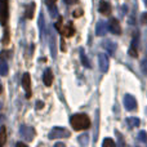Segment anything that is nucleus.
<instances>
[{
    "mask_svg": "<svg viewBox=\"0 0 147 147\" xmlns=\"http://www.w3.org/2000/svg\"><path fill=\"white\" fill-rule=\"evenodd\" d=\"M70 124L74 130H84L90 128V119L86 114H74L70 117Z\"/></svg>",
    "mask_w": 147,
    "mask_h": 147,
    "instance_id": "1",
    "label": "nucleus"
},
{
    "mask_svg": "<svg viewBox=\"0 0 147 147\" xmlns=\"http://www.w3.org/2000/svg\"><path fill=\"white\" fill-rule=\"evenodd\" d=\"M9 20V0H0V25L7 26Z\"/></svg>",
    "mask_w": 147,
    "mask_h": 147,
    "instance_id": "2",
    "label": "nucleus"
},
{
    "mask_svg": "<svg viewBox=\"0 0 147 147\" xmlns=\"http://www.w3.org/2000/svg\"><path fill=\"white\" fill-rule=\"evenodd\" d=\"M54 26H56V28L59 31V32L63 34V35L67 36V38H71L74 34H75V28H74L72 22H67L65 26H62V18L61 17H59L58 22H57Z\"/></svg>",
    "mask_w": 147,
    "mask_h": 147,
    "instance_id": "3",
    "label": "nucleus"
},
{
    "mask_svg": "<svg viewBox=\"0 0 147 147\" xmlns=\"http://www.w3.org/2000/svg\"><path fill=\"white\" fill-rule=\"evenodd\" d=\"M70 137V132L65 128H61V127H56L49 132L48 134V138L49 140H58V138H67Z\"/></svg>",
    "mask_w": 147,
    "mask_h": 147,
    "instance_id": "4",
    "label": "nucleus"
},
{
    "mask_svg": "<svg viewBox=\"0 0 147 147\" xmlns=\"http://www.w3.org/2000/svg\"><path fill=\"white\" fill-rule=\"evenodd\" d=\"M20 133L27 142L32 141L34 137H35V130H34L31 127H28V125H22V127L20 128Z\"/></svg>",
    "mask_w": 147,
    "mask_h": 147,
    "instance_id": "5",
    "label": "nucleus"
},
{
    "mask_svg": "<svg viewBox=\"0 0 147 147\" xmlns=\"http://www.w3.org/2000/svg\"><path fill=\"white\" fill-rule=\"evenodd\" d=\"M22 86L26 92V98H31V78L28 72L22 75Z\"/></svg>",
    "mask_w": 147,
    "mask_h": 147,
    "instance_id": "6",
    "label": "nucleus"
},
{
    "mask_svg": "<svg viewBox=\"0 0 147 147\" xmlns=\"http://www.w3.org/2000/svg\"><path fill=\"white\" fill-rule=\"evenodd\" d=\"M98 63H99V70H101L102 72H107L109 65H110V59L105 53L98 54Z\"/></svg>",
    "mask_w": 147,
    "mask_h": 147,
    "instance_id": "7",
    "label": "nucleus"
},
{
    "mask_svg": "<svg viewBox=\"0 0 147 147\" xmlns=\"http://www.w3.org/2000/svg\"><path fill=\"white\" fill-rule=\"evenodd\" d=\"M124 106L128 111H133V110L137 109V101H136V98L133 96L127 94L124 97Z\"/></svg>",
    "mask_w": 147,
    "mask_h": 147,
    "instance_id": "8",
    "label": "nucleus"
},
{
    "mask_svg": "<svg viewBox=\"0 0 147 147\" xmlns=\"http://www.w3.org/2000/svg\"><path fill=\"white\" fill-rule=\"evenodd\" d=\"M109 28L111 30V32L115 34V35H120V34H121V26H120L117 18H111V20H110Z\"/></svg>",
    "mask_w": 147,
    "mask_h": 147,
    "instance_id": "9",
    "label": "nucleus"
},
{
    "mask_svg": "<svg viewBox=\"0 0 147 147\" xmlns=\"http://www.w3.org/2000/svg\"><path fill=\"white\" fill-rule=\"evenodd\" d=\"M107 31H109V25L106 22H103V21H99L96 26V35L103 36L107 34Z\"/></svg>",
    "mask_w": 147,
    "mask_h": 147,
    "instance_id": "10",
    "label": "nucleus"
},
{
    "mask_svg": "<svg viewBox=\"0 0 147 147\" xmlns=\"http://www.w3.org/2000/svg\"><path fill=\"white\" fill-rule=\"evenodd\" d=\"M98 9H99V13H102V14H105V16H109L110 13H111V4H110L107 0H101Z\"/></svg>",
    "mask_w": 147,
    "mask_h": 147,
    "instance_id": "11",
    "label": "nucleus"
},
{
    "mask_svg": "<svg viewBox=\"0 0 147 147\" xmlns=\"http://www.w3.org/2000/svg\"><path fill=\"white\" fill-rule=\"evenodd\" d=\"M43 81L47 86H51L52 83H53V72H52L51 69H47L44 71V75H43Z\"/></svg>",
    "mask_w": 147,
    "mask_h": 147,
    "instance_id": "12",
    "label": "nucleus"
},
{
    "mask_svg": "<svg viewBox=\"0 0 147 147\" xmlns=\"http://www.w3.org/2000/svg\"><path fill=\"white\" fill-rule=\"evenodd\" d=\"M103 48L106 49V52L109 54H115V51H116V44L112 43L111 40H105L103 43Z\"/></svg>",
    "mask_w": 147,
    "mask_h": 147,
    "instance_id": "13",
    "label": "nucleus"
},
{
    "mask_svg": "<svg viewBox=\"0 0 147 147\" xmlns=\"http://www.w3.org/2000/svg\"><path fill=\"white\" fill-rule=\"evenodd\" d=\"M39 30H40V36L44 38L47 34V28H45V18H44L43 13H40V16H39Z\"/></svg>",
    "mask_w": 147,
    "mask_h": 147,
    "instance_id": "14",
    "label": "nucleus"
},
{
    "mask_svg": "<svg viewBox=\"0 0 147 147\" xmlns=\"http://www.w3.org/2000/svg\"><path fill=\"white\" fill-rule=\"evenodd\" d=\"M35 3H31V4H28L27 7H26V10H25V17L27 18V20H31V18L34 17V10H35Z\"/></svg>",
    "mask_w": 147,
    "mask_h": 147,
    "instance_id": "15",
    "label": "nucleus"
},
{
    "mask_svg": "<svg viewBox=\"0 0 147 147\" xmlns=\"http://www.w3.org/2000/svg\"><path fill=\"white\" fill-rule=\"evenodd\" d=\"M137 43H138V39H133L132 41V45H130V49H129V56L133 57V58H137L138 57V52H137Z\"/></svg>",
    "mask_w": 147,
    "mask_h": 147,
    "instance_id": "16",
    "label": "nucleus"
},
{
    "mask_svg": "<svg viewBox=\"0 0 147 147\" xmlns=\"http://www.w3.org/2000/svg\"><path fill=\"white\" fill-rule=\"evenodd\" d=\"M127 124H128V127H129V128H137V127H140L141 121H140V119H138V117H128V119H127Z\"/></svg>",
    "mask_w": 147,
    "mask_h": 147,
    "instance_id": "17",
    "label": "nucleus"
},
{
    "mask_svg": "<svg viewBox=\"0 0 147 147\" xmlns=\"http://www.w3.org/2000/svg\"><path fill=\"white\" fill-rule=\"evenodd\" d=\"M0 75L7 76L8 75V63L4 58H0Z\"/></svg>",
    "mask_w": 147,
    "mask_h": 147,
    "instance_id": "18",
    "label": "nucleus"
},
{
    "mask_svg": "<svg viewBox=\"0 0 147 147\" xmlns=\"http://www.w3.org/2000/svg\"><path fill=\"white\" fill-rule=\"evenodd\" d=\"M80 59H81V63H83L85 67H88V69L90 67V62H89L88 57H86L85 52H84L83 49H80Z\"/></svg>",
    "mask_w": 147,
    "mask_h": 147,
    "instance_id": "19",
    "label": "nucleus"
},
{
    "mask_svg": "<svg viewBox=\"0 0 147 147\" xmlns=\"http://www.w3.org/2000/svg\"><path fill=\"white\" fill-rule=\"evenodd\" d=\"M5 142H7V130L4 127H1V129H0V147L4 146Z\"/></svg>",
    "mask_w": 147,
    "mask_h": 147,
    "instance_id": "20",
    "label": "nucleus"
},
{
    "mask_svg": "<svg viewBox=\"0 0 147 147\" xmlns=\"http://www.w3.org/2000/svg\"><path fill=\"white\" fill-rule=\"evenodd\" d=\"M78 141H79V143H80L81 146H88V143H89V136L88 134L80 136V137L78 138Z\"/></svg>",
    "mask_w": 147,
    "mask_h": 147,
    "instance_id": "21",
    "label": "nucleus"
},
{
    "mask_svg": "<svg viewBox=\"0 0 147 147\" xmlns=\"http://www.w3.org/2000/svg\"><path fill=\"white\" fill-rule=\"evenodd\" d=\"M51 52H52V56H53V58H56V45H54V44H56V39H54V36H51Z\"/></svg>",
    "mask_w": 147,
    "mask_h": 147,
    "instance_id": "22",
    "label": "nucleus"
},
{
    "mask_svg": "<svg viewBox=\"0 0 147 147\" xmlns=\"http://www.w3.org/2000/svg\"><path fill=\"white\" fill-rule=\"evenodd\" d=\"M138 140H140L142 143L147 142V133L145 132V130H141V132L138 133Z\"/></svg>",
    "mask_w": 147,
    "mask_h": 147,
    "instance_id": "23",
    "label": "nucleus"
},
{
    "mask_svg": "<svg viewBox=\"0 0 147 147\" xmlns=\"http://www.w3.org/2000/svg\"><path fill=\"white\" fill-rule=\"evenodd\" d=\"M102 145H103V146H111V147H112V146L116 145V143H115L114 141L111 140V138H106V140H105L103 142H102Z\"/></svg>",
    "mask_w": 147,
    "mask_h": 147,
    "instance_id": "24",
    "label": "nucleus"
},
{
    "mask_svg": "<svg viewBox=\"0 0 147 147\" xmlns=\"http://www.w3.org/2000/svg\"><path fill=\"white\" fill-rule=\"evenodd\" d=\"M3 43L4 44H8L9 43V30L5 28V32H4V39H3Z\"/></svg>",
    "mask_w": 147,
    "mask_h": 147,
    "instance_id": "25",
    "label": "nucleus"
},
{
    "mask_svg": "<svg viewBox=\"0 0 147 147\" xmlns=\"http://www.w3.org/2000/svg\"><path fill=\"white\" fill-rule=\"evenodd\" d=\"M48 9L51 10V14L52 16H57V8H56V5H54V4L48 5Z\"/></svg>",
    "mask_w": 147,
    "mask_h": 147,
    "instance_id": "26",
    "label": "nucleus"
},
{
    "mask_svg": "<svg viewBox=\"0 0 147 147\" xmlns=\"http://www.w3.org/2000/svg\"><path fill=\"white\" fill-rule=\"evenodd\" d=\"M81 14H83V10H81V9H76L75 12H72L74 18H79V17H81Z\"/></svg>",
    "mask_w": 147,
    "mask_h": 147,
    "instance_id": "27",
    "label": "nucleus"
},
{
    "mask_svg": "<svg viewBox=\"0 0 147 147\" xmlns=\"http://www.w3.org/2000/svg\"><path fill=\"white\" fill-rule=\"evenodd\" d=\"M115 133H116L117 138H119V143H120V145H121V146H124V145H125V143H124V142H123V137H121V134H120V133H119V132H117V130H116V132H115Z\"/></svg>",
    "mask_w": 147,
    "mask_h": 147,
    "instance_id": "28",
    "label": "nucleus"
},
{
    "mask_svg": "<svg viewBox=\"0 0 147 147\" xmlns=\"http://www.w3.org/2000/svg\"><path fill=\"white\" fill-rule=\"evenodd\" d=\"M43 107H44V102H41V101L36 102V110H41Z\"/></svg>",
    "mask_w": 147,
    "mask_h": 147,
    "instance_id": "29",
    "label": "nucleus"
},
{
    "mask_svg": "<svg viewBox=\"0 0 147 147\" xmlns=\"http://www.w3.org/2000/svg\"><path fill=\"white\" fill-rule=\"evenodd\" d=\"M142 23H145V25H147V12L146 13H143V16H142Z\"/></svg>",
    "mask_w": 147,
    "mask_h": 147,
    "instance_id": "30",
    "label": "nucleus"
},
{
    "mask_svg": "<svg viewBox=\"0 0 147 147\" xmlns=\"http://www.w3.org/2000/svg\"><path fill=\"white\" fill-rule=\"evenodd\" d=\"M65 3H66L67 5H71V4H75L76 1H78V0H63Z\"/></svg>",
    "mask_w": 147,
    "mask_h": 147,
    "instance_id": "31",
    "label": "nucleus"
},
{
    "mask_svg": "<svg viewBox=\"0 0 147 147\" xmlns=\"http://www.w3.org/2000/svg\"><path fill=\"white\" fill-rule=\"evenodd\" d=\"M57 0H45V3H47V5H51V4H54Z\"/></svg>",
    "mask_w": 147,
    "mask_h": 147,
    "instance_id": "32",
    "label": "nucleus"
},
{
    "mask_svg": "<svg viewBox=\"0 0 147 147\" xmlns=\"http://www.w3.org/2000/svg\"><path fill=\"white\" fill-rule=\"evenodd\" d=\"M17 146H18V147H27V145H26V143H22V142H18Z\"/></svg>",
    "mask_w": 147,
    "mask_h": 147,
    "instance_id": "33",
    "label": "nucleus"
},
{
    "mask_svg": "<svg viewBox=\"0 0 147 147\" xmlns=\"http://www.w3.org/2000/svg\"><path fill=\"white\" fill-rule=\"evenodd\" d=\"M61 49H62V51H65V49H66V48H65V41H63V39L61 40Z\"/></svg>",
    "mask_w": 147,
    "mask_h": 147,
    "instance_id": "34",
    "label": "nucleus"
},
{
    "mask_svg": "<svg viewBox=\"0 0 147 147\" xmlns=\"http://www.w3.org/2000/svg\"><path fill=\"white\" fill-rule=\"evenodd\" d=\"M56 146H63V147H65V143H59V142H58V143H56Z\"/></svg>",
    "mask_w": 147,
    "mask_h": 147,
    "instance_id": "35",
    "label": "nucleus"
},
{
    "mask_svg": "<svg viewBox=\"0 0 147 147\" xmlns=\"http://www.w3.org/2000/svg\"><path fill=\"white\" fill-rule=\"evenodd\" d=\"M0 92H1V86H0Z\"/></svg>",
    "mask_w": 147,
    "mask_h": 147,
    "instance_id": "36",
    "label": "nucleus"
},
{
    "mask_svg": "<svg viewBox=\"0 0 147 147\" xmlns=\"http://www.w3.org/2000/svg\"><path fill=\"white\" fill-rule=\"evenodd\" d=\"M145 1H146V4H147V0H145Z\"/></svg>",
    "mask_w": 147,
    "mask_h": 147,
    "instance_id": "37",
    "label": "nucleus"
}]
</instances>
